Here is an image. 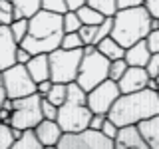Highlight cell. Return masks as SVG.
Masks as SVG:
<instances>
[{"mask_svg": "<svg viewBox=\"0 0 159 149\" xmlns=\"http://www.w3.org/2000/svg\"><path fill=\"white\" fill-rule=\"evenodd\" d=\"M159 113V92L139 89L133 93H121L117 102L107 111V119H111L117 127L137 125L143 119H149Z\"/></svg>", "mask_w": 159, "mask_h": 149, "instance_id": "cell-1", "label": "cell"}, {"mask_svg": "<svg viewBox=\"0 0 159 149\" xmlns=\"http://www.w3.org/2000/svg\"><path fill=\"white\" fill-rule=\"evenodd\" d=\"M64 36L62 16L40 10L32 18H28V34L20 46L26 48L32 56L36 54H50L60 48Z\"/></svg>", "mask_w": 159, "mask_h": 149, "instance_id": "cell-2", "label": "cell"}, {"mask_svg": "<svg viewBox=\"0 0 159 149\" xmlns=\"http://www.w3.org/2000/svg\"><path fill=\"white\" fill-rule=\"evenodd\" d=\"M151 18L153 16L145 6L117 10L113 16L111 38H116L123 48L133 46L139 40H145L151 32Z\"/></svg>", "mask_w": 159, "mask_h": 149, "instance_id": "cell-3", "label": "cell"}, {"mask_svg": "<svg viewBox=\"0 0 159 149\" xmlns=\"http://www.w3.org/2000/svg\"><path fill=\"white\" fill-rule=\"evenodd\" d=\"M92 109L88 107V92H84L76 82L68 84V97L58 107V125L64 133H80L89 127Z\"/></svg>", "mask_w": 159, "mask_h": 149, "instance_id": "cell-4", "label": "cell"}, {"mask_svg": "<svg viewBox=\"0 0 159 149\" xmlns=\"http://www.w3.org/2000/svg\"><path fill=\"white\" fill-rule=\"evenodd\" d=\"M109 74V60L98 52L96 46H84V56L80 62L76 84L84 92H89L102 82H106Z\"/></svg>", "mask_w": 159, "mask_h": 149, "instance_id": "cell-5", "label": "cell"}, {"mask_svg": "<svg viewBox=\"0 0 159 149\" xmlns=\"http://www.w3.org/2000/svg\"><path fill=\"white\" fill-rule=\"evenodd\" d=\"M84 56V48L78 50H54L48 54V62H50V79L54 84H72L78 78V70L80 62Z\"/></svg>", "mask_w": 159, "mask_h": 149, "instance_id": "cell-6", "label": "cell"}, {"mask_svg": "<svg viewBox=\"0 0 159 149\" xmlns=\"http://www.w3.org/2000/svg\"><path fill=\"white\" fill-rule=\"evenodd\" d=\"M44 119L42 115V96L36 92L32 96L12 99V117L10 125L16 129H34Z\"/></svg>", "mask_w": 159, "mask_h": 149, "instance_id": "cell-7", "label": "cell"}, {"mask_svg": "<svg viewBox=\"0 0 159 149\" xmlns=\"http://www.w3.org/2000/svg\"><path fill=\"white\" fill-rule=\"evenodd\" d=\"M4 79V88H6V96L8 99H18V97H26L36 93V82L30 78L28 70L24 64H14L8 70L2 72Z\"/></svg>", "mask_w": 159, "mask_h": 149, "instance_id": "cell-8", "label": "cell"}, {"mask_svg": "<svg viewBox=\"0 0 159 149\" xmlns=\"http://www.w3.org/2000/svg\"><path fill=\"white\" fill-rule=\"evenodd\" d=\"M56 149H113V139L96 129H86L80 133H64Z\"/></svg>", "mask_w": 159, "mask_h": 149, "instance_id": "cell-9", "label": "cell"}, {"mask_svg": "<svg viewBox=\"0 0 159 149\" xmlns=\"http://www.w3.org/2000/svg\"><path fill=\"white\" fill-rule=\"evenodd\" d=\"M121 96L117 88V82L113 79H106L99 86L88 92V107L92 109V113H103L107 115V111L111 109V106L117 102V97Z\"/></svg>", "mask_w": 159, "mask_h": 149, "instance_id": "cell-10", "label": "cell"}, {"mask_svg": "<svg viewBox=\"0 0 159 149\" xmlns=\"http://www.w3.org/2000/svg\"><path fill=\"white\" fill-rule=\"evenodd\" d=\"M149 82V74L145 72V68H135L129 66L125 70V74L121 76V79L117 82V88L121 93H133L139 89H145Z\"/></svg>", "mask_w": 159, "mask_h": 149, "instance_id": "cell-11", "label": "cell"}, {"mask_svg": "<svg viewBox=\"0 0 159 149\" xmlns=\"http://www.w3.org/2000/svg\"><path fill=\"white\" fill-rule=\"evenodd\" d=\"M113 149H149V145L141 137L137 125H125L119 127L117 135L113 139Z\"/></svg>", "mask_w": 159, "mask_h": 149, "instance_id": "cell-12", "label": "cell"}, {"mask_svg": "<svg viewBox=\"0 0 159 149\" xmlns=\"http://www.w3.org/2000/svg\"><path fill=\"white\" fill-rule=\"evenodd\" d=\"M16 48L18 44L14 42L10 26H0V72L16 64Z\"/></svg>", "mask_w": 159, "mask_h": 149, "instance_id": "cell-13", "label": "cell"}, {"mask_svg": "<svg viewBox=\"0 0 159 149\" xmlns=\"http://www.w3.org/2000/svg\"><path fill=\"white\" fill-rule=\"evenodd\" d=\"M34 133H36L38 141L42 145H58L60 137L64 135L62 127L58 125V121L54 119H42L36 127H34Z\"/></svg>", "mask_w": 159, "mask_h": 149, "instance_id": "cell-14", "label": "cell"}, {"mask_svg": "<svg viewBox=\"0 0 159 149\" xmlns=\"http://www.w3.org/2000/svg\"><path fill=\"white\" fill-rule=\"evenodd\" d=\"M149 58H151V50H149L145 40H139L133 46L125 48L123 60L127 62V66H135V68H145Z\"/></svg>", "mask_w": 159, "mask_h": 149, "instance_id": "cell-15", "label": "cell"}, {"mask_svg": "<svg viewBox=\"0 0 159 149\" xmlns=\"http://www.w3.org/2000/svg\"><path fill=\"white\" fill-rule=\"evenodd\" d=\"M26 70L30 74V78L36 82V86L44 79H50V62H48V54H36L30 58V62L26 64Z\"/></svg>", "mask_w": 159, "mask_h": 149, "instance_id": "cell-16", "label": "cell"}, {"mask_svg": "<svg viewBox=\"0 0 159 149\" xmlns=\"http://www.w3.org/2000/svg\"><path fill=\"white\" fill-rule=\"evenodd\" d=\"M137 129L141 133V137L147 141L149 149H159V113L137 123Z\"/></svg>", "mask_w": 159, "mask_h": 149, "instance_id": "cell-17", "label": "cell"}, {"mask_svg": "<svg viewBox=\"0 0 159 149\" xmlns=\"http://www.w3.org/2000/svg\"><path fill=\"white\" fill-rule=\"evenodd\" d=\"M98 52L102 54V56H106L109 62H113V60H119V58H123V54H125V48L121 46V44L117 42L116 38H111V36H107V38H103L102 42L98 44Z\"/></svg>", "mask_w": 159, "mask_h": 149, "instance_id": "cell-18", "label": "cell"}, {"mask_svg": "<svg viewBox=\"0 0 159 149\" xmlns=\"http://www.w3.org/2000/svg\"><path fill=\"white\" fill-rule=\"evenodd\" d=\"M14 6V20L16 18H32L42 10V0H10Z\"/></svg>", "mask_w": 159, "mask_h": 149, "instance_id": "cell-19", "label": "cell"}, {"mask_svg": "<svg viewBox=\"0 0 159 149\" xmlns=\"http://www.w3.org/2000/svg\"><path fill=\"white\" fill-rule=\"evenodd\" d=\"M76 14H78L80 22L86 24V26H98V24H102L103 20H106V16H103V14H99L96 8L88 6V4L80 6V8L76 10Z\"/></svg>", "mask_w": 159, "mask_h": 149, "instance_id": "cell-20", "label": "cell"}, {"mask_svg": "<svg viewBox=\"0 0 159 149\" xmlns=\"http://www.w3.org/2000/svg\"><path fill=\"white\" fill-rule=\"evenodd\" d=\"M10 149H44V145L38 141L34 129H24L22 135L12 143V147H10Z\"/></svg>", "mask_w": 159, "mask_h": 149, "instance_id": "cell-21", "label": "cell"}, {"mask_svg": "<svg viewBox=\"0 0 159 149\" xmlns=\"http://www.w3.org/2000/svg\"><path fill=\"white\" fill-rule=\"evenodd\" d=\"M88 6L96 8L99 14H103V16H116L117 12V0H86Z\"/></svg>", "mask_w": 159, "mask_h": 149, "instance_id": "cell-22", "label": "cell"}, {"mask_svg": "<svg viewBox=\"0 0 159 149\" xmlns=\"http://www.w3.org/2000/svg\"><path fill=\"white\" fill-rule=\"evenodd\" d=\"M66 97H68V86L66 84H54V86L50 88V92L46 93V99L52 102L54 106H58V107L66 102Z\"/></svg>", "mask_w": 159, "mask_h": 149, "instance_id": "cell-23", "label": "cell"}, {"mask_svg": "<svg viewBox=\"0 0 159 149\" xmlns=\"http://www.w3.org/2000/svg\"><path fill=\"white\" fill-rule=\"evenodd\" d=\"M10 32H12V36H14V42L20 46L22 40L26 38V34H28V18H16L10 24Z\"/></svg>", "mask_w": 159, "mask_h": 149, "instance_id": "cell-24", "label": "cell"}, {"mask_svg": "<svg viewBox=\"0 0 159 149\" xmlns=\"http://www.w3.org/2000/svg\"><path fill=\"white\" fill-rule=\"evenodd\" d=\"M14 141H16V135H14V127L10 125V123L0 121V149H10Z\"/></svg>", "mask_w": 159, "mask_h": 149, "instance_id": "cell-25", "label": "cell"}, {"mask_svg": "<svg viewBox=\"0 0 159 149\" xmlns=\"http://www.w3.org/2000/svg\"><path fill=\"white\" fill-rule=\"evenodd\" d=\"M111 28H113V16H106L102 24L96 26V38H93V46H98L103 38L111 36Z\"/></svg>", "mask_w": 159, "mask_h": 149, "instance_id": "cell-26", "label": "cell"}, {"mask_svg": "<svg viewBox=\"0 0 159 149\" xmlns=\"http://www.w3.org/2000/svg\"><path fill=\"white\" fill-rule=\"evenodd\" d=\"M80 26H82V22H80L76 10H68V12L62 16V28H64V34H66V32H78Z\"/></svg>", "mask_w": 159, "mask_h": 149, "instance_id": "cell-27", "label": "cell"}, {"mask_svg": "<svg viewBox=\"0 0 159 149\" xmlns=\"http://www.w3.org/2000/svg\"><path fill=\"white\" fill-rule=\"evenodd\" d=\"M60 48L62 50H78V48H84V42H82V38H80L78 32H66L62 36Z\"/></svg>", "mask_w": 159, "mask_h": 149, "instance_id": "cell-28", "label": "cell"}, {"mask_svg": "<svg viewBox=\"0 0 159 149\" xmlns=\"http://www.w3.org/2000/svg\"><path fill=\"white\" fill-rule=\"evenodd\" d=\"M127 62L123 58H119V60H113V62H109V74H107V78L109 79H113V82H119L121 79V76L125 74V70H127Z\"/></svg>", "mask_w": 159, "mask_h": 149, "instance_id": "cell-29", "label": "cell"}, {"mask_svg": "<svg viewBox=\"0 0 159 149\" xmlns=\"http://www.w3.org/2000/svg\"><path fill=\"white\" fill-rule=\"evenodd\" d=\"M14 22V6L10 0H0V26H10Z\"/></svg>", "mask_w": 159, "mask_h": 149, "instance_id": "cell-30", "label": "cell"}, {"mask_svg": "<svg viewBox=\"0 0 159 149\" xmlns=\"http://www.w3.org/2000/svg\"><path fill=\"white\" fill-rule=\"evenodd\" d=\"M42 10H46V12H52V14H60V16H64V14L68 12V4L66 0H42Z\"/></svg>", "mask_w": 159, "mask_h": 149, "instance_id": "cell-31", "label": "cell"}, {"mask_svg": "<svg viewBox=\"0 0 159 149\" xmlns=\"http://www.w3.org/2000/svg\"><path fill=\"white\" fill-rule=\"evenodd\" d=\"M80 38H82L84 46H93V38H96V26H86V24H82L78 30Z\"/></svg>", "mask_w": 159, "mask_h": 149, "instance_id": "cell-32", "label": "cell"}, {"mask_svg": "<svg viewBox=\"0 0 159 149\" xmlns=\"http://www.w3.org/2000/svg\"><path fill=\"white\" fill-rule=\"evenodd\" d=\"M42 115H44V119H54V121H56L58 106H54L52 102H48L46 97H42Z\"/></svg>", "mask_w": 159, "mask_h": 149, "instance_id": "cell-33", "label": "cell"}, {"mask_svg": "<svg viewBox=\"0 0 159 149\" xmlns=\"http://www.w3.org/2000/svg\"><path fill=\"white\" fill-rule=\"evenodd\" d=\"M145 72L149 74V78H157L159 76V54H151L147 66H145Z\"/></svg>", "mask_w": 159, "mask_h": 149, "instance_id": "cell-34", "label": "cell"}, {"mask_svg": "<svg viewBox=\"0 0 159 149\" xmlns=\"http://www.w3.org/2000/svg\"><path fill=\"white\" fill-rule=\"evenodd\" d=\"M145 42H147L149 50H151V54H159V30H151L147 34Z\"/></svg>", "mask_w": 159, "mask_h": 149, "instance_id": "cell-35", "label": "cell"}, {"mask_svg": "<svg viewBox=\"0 0 159 149\" xmlns=\"http://www.w3.org/2000/svg\"><path fill=\"white\" fill-rule=\"evenodd\" d=\"M99 131L103 133L106 137H109V139H116V135H117V131H119V127L116 125V123L111 121V119H106L103 121V125H102V129Z\"/></svg>", "mask_w": 159, "mask_h": 149, "instance_id": "cell-36", "label": "cell"}, {"mask_svg": "<svg viewBox=\"0 0 159 149\" xmlns=\"http://www.w3.org/2000/svg\"><path fill=\"white\" fill-rule=\"evenodd\" d=\"M106 119H107V115H103V113H93L92 119H89V127L88 129H96V131H99Z\"/></svg>", "mask_w": 159, "mask_h": 149, "instance_id": "cell-37", "label": "cell"}, {"mask_svg": "<svg viewBox=\"0 0 159 149\" xmlns=\"http://www.w3.org/2000/svg\"><path fill=\"white\" fill-rule=\"evenodd\" d=\"M30 58H32V54H30L26 48H22V46L16 48V64H24V66H26L30 62Z\"/></svg>", "mask_w": 159, "mask_h": 149, "instance_id": "cell-38", "label": "cell"}, {"mask_svg": "<svg viewBox=\"0 0 159 149\" xmlns=\"http://www.w3.org/2000/svg\"><path fill=\"white\" fill-rule=\"evenodd\" d=\"M145 0H117V8L123 10V8H135V6H143Z\"/></svg>", "mask_w": 159, "mask_h": 149, "instance_id": "cell-39", "label": "cell"}, {"mask_svg": "<svg viewBox=\"0 0 159 149\" xmlns=\"http://www.w3.org/2000/svg\"><path fill=\"white\" fill-rule=\"evenodd\" d=\"M143 6L149 10V14H151L153 18H159V0H145Z\"/></svg>", "mask_w": 159, "mask_h": 149, "instance_id": "cell-40", "label": "cell"}, {"mask_svg": "<svg viewBox=\"0 0 159 149\" xmlns=\"http://www.w3.org/2000/svg\"><path fill=\"white\" fill-rule=\"evenodd\" d=\"M52 86H54V82H52V79H44V82H40V84H38L36 92H38L42 97H46V93L50 92V88H52Z\"/></svg>", "mask_w": 159, "mask_h": 149, "instance_id": "cell-41", "label": "cell"}, {"mask_svg": "<svg viewBox=\"0 0 159 149\" xmlns=\"http://www.w3.org/2000/svg\"><path fill=\"white\" fill-rule=\"evenodd\" d=\"M8 99L6 96V88H4V79H2V72H0V107L4 106V102Z\"/></svg>", "mask_w": 159, "mask_h": 149, "instance_id": "cell-42", "label": "cell"}, {"mask_svg": "<svg viewBox=\"0 0 159 149\" xmlns=\"http://www.w3.org/2000/svg\"><path fill=\"white\" fill-rule=\"evenodd\" d=\"M66 4H68L70 10H78L80 6H84V4H86V0H66Z\"/></svg>", "mask_w": 159, "mask_h": 149, "instance_id": "cell-43", "label": "cell"}, {"mask_svg": "<svg viewBox=\"0 0 159 149\" xmlns=\"http://www.w3.org/2000/svg\"><path fill=\"white\" fill-rule=\"evenodd\" d=\"M151 30H159V18H151Z\"/></svg>", "mask_w": 159, "mask_h": 149, "instance_id": "cell-44", "label": "cell"}, {"mask_svg": "<svg viewBox=\"0 0 159 149\" xmlns=\"http://www.w3.org/2000/svg\"><path fill=\"white\" fill-rule=\"evenodd\" d=\"M44 149H56V145H44Z\"/></svg>", "mask_w": 159, "mask_h": 149, "instance_id": "cell-45", "label": "cell"}, {"mask_svg": "<svg viewBox=\"0 0 159 149\" xmlns=\"http://www.w3.org/2000/svg\"><path fill=\"white\" fill-rule=\"evenodd\" d=\"M155 79H157V88H159V76H157V78H155Z\"/></svg>", "mask_w": 159, "mask_h": 149, "instance_id": "cell-46", "label": "cell"}]
</instances>
